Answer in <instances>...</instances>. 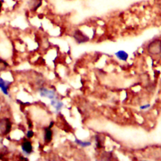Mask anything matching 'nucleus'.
Here are the masks:
<instances>
[{"label": "nucleus", "mask_w": 161, "mask_h": 161, "mask_svg": "<svg viewBox=\"0 0 161 161\" xmlns=\"http://www.w3.org/2000/svg\"><path fill=\"white\" fill-rule=\"evenodd\" d=\"M53 125H54V122H52L51 123V125H49V127L51 129V128L52 127V126H53Z\"/></svg>", "instance_id": "14"}, {"label": "nucleus", "mask_w": 161, "mask_h": 161, "mask_svg": "<svg viewBox=\"0 0 161 161\" xmlns=\"http://www.w3.org/2000/svg\"><path fill=\"white\" fill-rule=\"evenodd\" d=\"M75 142L80 146H81L83 147H88L90 145H91V143L90 142H83L82 140H80L79 139H76L75 140Z\"/></svg>", "instance_id": "11"}, {"label": "nucleus", "mask_w": 161, "mask_h": 161, "mask_svg": "<svg viewBox=\"0 0 161 161\" xmlns=\"http://www.w3.org/2000/svg\"><path fill=\"white\" fill-rule=\"evenodd\" d=\"M33 135H34L33 132L32 130H29V131H28V132L27 134V137L28 138H32L33 136Z\"/></svg>", "instance_id": "12"}, {"label": "nucleus", "mask_w": 161, "mask_h": 161, "mask_svg": "<svg viewBox=\"0 0 161 161\" xmlns=\"http://www.w3.org/2000/svg\"><path fill=\"white\" fill-rule=\"evenodd\" d=\"M147 51L153 55L159 54L161 52V40L155 39L152 40L148 45Z\"/></svg>", "instance_id": "1"}, {"label": "nucleus", "mask_w": 161, "mask_h": 161, "mask_svg": "<svg viewBox=\"0 0 161 161\" xmlns=\"http://www.w3.org/2000/svg\"><path fill=\"white\" fill-rule=\"evenodd\" d=\"M44 139L46 142H50L52 139V132L51 130V128L48 127L45 129V135Z\"/></svg>", "instance_id": "8"}, {"label": "nucleus", "mask_w": 161, "mask_h": 161, "mask_svg": "<svg viewBox=\"0 0 161 161\" xmlns=\"http://www.w3.org/2000/svg\"><path fill=\"white\" fill-rule=\"evenodd\" d=\"M150 105L149 104H148V105H144V106H140V109H142V110H145V109H147V108H149L150 107Z\"/></svg>", "instance_id": "13"}, {"label": "nucleus", "mask_w": 161, "mask_h": 161, "mask_svg": "<svg viewBox=\"0 0 161 161\" xmlns=\"http://www.w3.org/2000/svg\"><path fill=\"white\" fill-rule=\"evenodd\" d=\"M10 83H11L5 81V80L2 78H0V89L2 90V92L6 95H8V89L9 87V84H10Z\"/></svg>", "instance_id": "6"}, {"label": "nucleus", "mask_w": 161, "mask_h": 161, "mask_svg": "<svg viewBox=\"0 0 161 161\" xmlns=\"http://www.w3.org/2000/svg\"><path fill=\"white\" fill-rule=\"evenodd\" d=\"M51 105L52 106H54L56 108V111H57L61 110V108L63 107V103L61 101L55 100V99L52 100Z\"/></svg>", "instance_id": "10"}, {"label": "nucleus", "mask_w": 161, "mask_h": 161, "mask_svg": "<svg viewBox=\"0 0 161 161\" xmlns=\"http://www.w3.org/2000/svg\"><path fill=\"white\" fill-rule=\"evenodd\" d=\"M12 129V123L8 118H3L0 120V131L4 135L10 133Z\"/></svg>", "instance_id": "2"}, {"label": "nucleus", "mask_w": 161, "mask_h": 161, "mask_svg": "<svg viewBox=\"0 0 161 161\" xmlns=\"http://www.w3.org/2000/svg\"><path fill=\"white\" fill-rule=\"evenodd\" d=\"M22 149L24 154L27 155L30 154L33 152V147L32 143L28 140H25L22 145Z\"/></svg>", "instance_id": "5"}, {"label": "nucleus", "mask_w": 161, "mask_h": 161, "mask_svg": "<svg viewBox=\"0 0 161 161\" xmlns=\"http://www.w3.org/2000/svg\"><path fill=\"white\" fill-rule=\"evenodd\" d=\"M29 5L32 7V9L35 11L42 5V0H30Z\"/></svg>", "instance_id": "9"}, {"label": "nucleus", "mask_w": 161, "mask_h": 161, "mask_svg": "<svg viewBox=\"0 0 161 161\" xmlns=\"http://www.w3.org/2000/svg\"><path fill=\"white\" fill-rule=\"evenodd\" d=\"M40 95L42 97H47L51 100H53L56 98L55 91L53 90H49L46 88H42L39 90Z\"/></svg>", "instance_id": "4"}, {"label": "nucleus", "mask_w": 161, "mask_h": 161, "mask_svg": "<svg viewBox=\"0 0 161 161\" xmlns=\"http://www.w3.org/2000/svg\"><path fill=\"white\" fill-rule=\"evenodd\" d=\"M115 55L120 60L123 61H126L129 57V54L124 51H119L115 53Z\"/></svg>", "instance_id": "7"}, {"label": "nucleus", "mask_w": 161, "mask_h": 161, "mask_svg": "<svg viewBox=\"0 0 161 161\" xmlns=\"http://www.w3.org/2000/svg\"><path fill=\"white\" fill-rule=\"evenodd\" d=\"M73 37L78 44L85 43L89 40V37L85 35L83 32L79 30H77L74 32Z\"/></svg>", "instance_id": "3"}]
</instances>
